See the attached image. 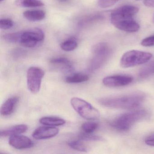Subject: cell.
Here are the masks:
<instances>
[{
  "mask_svg": "<svg viewBox=\"0 0 154 154\" xmlns=\"http://www.w3.org/2000/svg\"><path fill=\"white\" fill-rule=\"evenodd\" d=\"M142 94L135 93L118 97L103 98L99 102L104 107L112 109H131L140 106L145 100Z\"/></svg>",
  "mask_w": 154,
  "mask_h": 154,
  "instance_id": "1",
  "label": "cell"
},
{
  "mask_svg": "<svg viewBox=\"0 0 154 154\" xmlns=\"http://www.w3.org/2000/svg\"><path fill=\"white\" fill-rule=\"evenodd\" d=\"M147 115L146 110L133 111L123 113L112 120L110 125L112 128L119 131L129 130L138 121L141 120Z\"/></svg>",
  "mask_w": 154,
  "mask_h": 154,
  "instance_id": "2",
  "label": "cell"
},
{
  "mask_svg": "<svg viewBox=\"0 0 154 154\" xmlns=\"http://www.w3.org/2000/svg\"><path fill=\"white\" fill-rule=\"evenodd\" d=\"M92 53L93 57L91 61L90 69L94 71L101 67L107 62L112 53V49L107 43H100L94 46Z\"/></svg>",
  "mask_w": 154,
  "mask_h": 154,
  "instance_id": "3",
  "label": "cell"
},
{
  "mask_svg": "<svg viewBox=\"0 0 154 154\" xmlns=\"http://www.w3.org/2000/svg\"><path fill=\"white\" fill-rule=\"evenodd\" d=\"M152 57V54L148 52L132 50L126 52L122 56L120 65L122 68L134 67L146 63Z\"/></svg>",
  "mask_w": 154,
  "mask_h": 154,
  "instance_id": "4",
  "label": "cell"
},
{
  "mask_svg": "<svg viewBox=\"0 0 154 154\" xmlns=\"http://www.w3.org/2000/svg\"><path fill=\"white\" fill-rule=\"evenodd\" d=\"M71 103L75 110L85 119L94 120L100 118L99 110L85 100L73 97L71 99Z\"/></svg>",
  "mask_w": 154,
  "mask_h": 154,
  "instance_id": "5",
  "label": "cell"
},
{
  "mask_svg": "<svg viewBox=\"0 0 154 154\" xmlns=\"http://www.w3.org/2000/svg\"><path fill=\"white\" fill-rule=\"evenodd\" d=\"M138 11V8L133 5H123L119 7L111 13V22L113 26L117 23L133 20Z\"/></svg>",
  "mask_w": 154,
  "mask_h": 154,
  "instance_id": "6",
  "label": "cell"
},
{
  "mask_svg": "<svg viewBox=\"0 0 154 154\" xmlns=\"http://www.w3.org/2000/svg\"><path fill=\"white\" fill-rule=\"evenodd\" d=\"M45 72L37 67H31L27 72L28 88L32 93L36 94L40 91Z\"/></svg>",
  "mask_w": 154,
  "mask_h": 154,
  "instance_id": "7",
  "label": "cell"
},
{
  "mask_svg": "<svg viewBox=\"0 0 154 154\" xmlns=\"http://www.w3.org/2000/svg\"><path fill=\"white\" fill-rule=\"evenodd\" d=\"M44 38V32L41 29H35L23 31L19 43L25 47L32 48L35 47L38 42L43 41Z\"/></svg>",
  "mask_w": 154,
  "mask_h": 154,
  "instance_id": "8",
  "label": "cell"
},
{
  "mask_svg": "<svg viewBox=\"0 0 154 154\" xmlns=\"http://www.w3.org/2000/svg\"><path fill=\"white\" fill-rule=\"evenodd\" d=\"M132 81L133 78L128 75H112L104 78L103 80V83L107 87H120L129 85Z\"/></svg>",
  "mask_w": 154,
  "mask_h": 154,
  "instance_id": "9",
  "label": "cell"
},
{
  "mask_svg": "<svg viewBox=\"0 0 154 154\" xmlns=\"http://www.w3.org/2000/svg\"><path fill=\"white\" fill-rule=\"evenodd\" d=\"M9 143L11 146L19 149L29 148L34 146V143L30 138L19 134L10 136Z\"/></svg>",
  "mask_w": 154,
  "mask_h": 154,
  "instance_id": "10",
  "label": "cell"
},
{
  "mask_svg": "<svg viewBox=\"0 0 154 154\" xmlns=\"http://www.w3.org/2000/svg\"><path fill=\"white\" fill-rule=\"evenodd\" d=\"M59 129L53 126H42L37 128L32 136L38 140L46 139L54 137L58 134Z\"/></svg>",
  "mask_w": 154,
  "mask_h": 154,
  "instance_id": "11",
  "label": "cell"
},
{
  "mask_svg": "<svg viewBox=\"0 0 154 154\" xmlns=\"http://www.w3.org/2000/svg\"><path fill=\"white\" fill-rule=\"evenodd\" d=\"M19 99L17 97H11L7 100L2 104L1 109V113L3 116L10 115L14 112Z\"/></svg>",
  "mask_w": 154,
  "mask_h": 154,
  "instance_id": "12",
  "label": "cell"
},
{
  "mask_svg": "<svg viewBox=\"0 0 154 154\" xmlns=\"http://www.w3.org/2000/svg\"><path fill=\"white\" fill-rule=\"evenodd\" d=\"M28 127L26 124H19L12 126L6 129L1 131L0 135L1 137L11 136L13 135H18L26 131Z\"/></svg>",
  "mask_w": 154,
  "mask_h": 154,
  "instance_id": "13",
  "label": "cell"
},
{
  "mask_svg": "<svg viewBox=\"0 0 154 154\" xmlns=\"http://www.w3.org/2000/svg\"><path fill=\"white\" fill-rule=\"evenodd\" d=\"M50 63L60 66L64 72H71L73 70L72 64L71 61L65 57H57L51 59Z\"/></svg>",
  "mask_w": 154,
  "mask_h": 154,
  "instance_id": "14",
  "label": "cell"
},
{
  "mask_svg": "<svg viewBox=\"0 0 154 154\" xmlns=\"http://www.w3.org/2000/svg\"><path fill=\"white\" fill-rule=\"evenodd\" d=\"M24 17L30 21H40L45 17V11L42 10H29L25 11L23 13Z\"/></svg>",
  "mask_w": 154,
  "mask_h": 154,
  "instance_id": "15",
  "label": "cell"
},
{
  "mask_svg": "<svg viewBox=\"0 0 154 154\" xmlns=\"http://www.w3.org/2000/svg\"><path fill=\"white\" fill-rule=\"evenodd\" d=\"M39 122L43 125L53 127L64 125L66 122L63 119L56 117H43L40 119Z\"/></svg>",
  "mask_w": 154,
  "mask_h": 154,
  "instance_id": "16",
  "label": "cell"
},
{
  "mask_svg": "<svg viewBox=\"0 0 154 154\" xmlns=\"http://www.w3.org/2000/svg\"><path fill=\"white\" fill-rule=\"evenodd\" d=\"M16 5L20 7L26 8H35L45 5L40 0H16Z\"/></svg>",
  "mask_w": 154,
  "mask_h": 154,
  "instance_id": "17",
  "label": "cell"
},
{
  "mask_svg": "<svg viewBox=\"0 0 154 154\" xmlns=\"http://www.w3.org/2000/svg\"><path fill=\"white\" fill-rule=\"evenodd\" d=\"M154 74V62L144 66L139 72L138 77L140 79H144Z\"/></svg>",
  "mask_w": 154,
  "mask_h": 154,
  "instance_id": "18",
  "label": "cell"
},
{
  "mask_svg": "<svg viewBox=\"0 0 154 154\" xmlns=\"http://www.w3.org/2000/svg\"><path fill=\"white\" fill-rule=\"evenodd\" d=\"M89 79L88 75L84 74L77 73L66 78L65 81L69 83H79L86 82Z\"/></svg>",
  "mask_w": 154,
  "mask_h": 154,
  "instance_id": "19",
  "label": "cell"
},
{
  "mask_svg": "<svg viewBox=\"0 0 154 154\" xmlns=\"http://www.w3.org/2000/svg\"><path fill=\"white\" fill-rule=\"evenodd\" d=\"M78 138L80 140L86 141H103L104 139L100 136L93 135L91 133H81L78 135Z\"/></svg>",
  "mask_w": 154,
  "mask_h": 154,
  "instance_id": "20",
  "label": "cell"
},
{
  "mask_svg": "<svg viewBox=\"0 0 154 154\" xmlns=\"http://www.w3.org/2000/svg\"><path fill=\"white\" fill-rule=\"evenodd\" d=\"M78 46V43L75 39H69L63 42L61 45V48L63 50L70 52L75 50Z\"/></svg>",
  "mask_w": 154,
  "mask_h": 154,
  "instance_id": "21",
  "label": "cell"
},
{
  "mask_svg": "<svg viewBox=\"0 0 154 154\" xmlns=\"http://www.w3.org/2000/svg\"><path fill=\"white\" fill-rule=\"evenodd\" d=\"M67 144L70 147L77 151L86 152L88 150V148L80 140H73L70 141Z\"/></svg>",
  "mask_w": 154,
  "mask_h": 154,
  "instance_id": "22",
  "label": "cell"
},
{
  "mask_svg": "<svg viewBox=\"0 0 154 154\" xmlns=\"http://www.w3.org/2000/svg\"><path fill=\"white\" fill-rule=\"evenodd\" d=\"M22 32L23 31L6 34L3 36V39L5 41L10 43L20 42L22 36Z\"/></svg>",
  "mask_w": 154,
  "mask_h": 154,
  "instance_id": "23",
  "label": "cell"
},
{
  "mask_svg": "<svg viewBox=\"0 0 154 154\" xmlns=\"http://www.w3.org/2000/svg\"><path fill=\"white\" fill-rule=\"evenodd\" d=\"M98 124L95 122H87L82 125V128L86 133H91L95 131L98 128Z\"/></svg>",
  "mask_w": 154,
  "mask_h": 154,
  "instance_id": "24",
  "label": "cell"
},
{
  "mask_svg": "<svg viewBox=\"0 0 154 154\" xmlns=\"http://www.w3.org/2000/svg\"><path fill=\"white\" fill-rule=\"evenodd\" d=\"M104 19V17L101 14H96L93 15L85 19L82 22H81L82 24H90V23H94L97 21H100Z\"/></svg>",
  "mask_w": 154,
  "mask_h": 154,
  "instance_id": "25",
  "label": "cell"
},
{
  "mask_svg": "<svg viewBox=\"0 0 154 154\" xmlns=\"http://www.w3.org/2000/svg\"><path fill=\"white\" fill-rule=\"evenodd\" d=\"M120 0H99L98 5L100 8H106L114 6Z\"/></svg>",
  "mask_w": 154,
  "mask_h": 154,
  "instance_id": "26",
  "label": "cell"
},
{
  "mask_svg": "<svg viewBox=\"0 0 154 154\" xmlns=\"http://www.w3.org/2000/svg\"><path fill=\"white\" fill-rule=\"evenodd\" d=\"M14 26V22L9 19H3L0 20V28L2 29L7 30L11 28Z\"/></svg>",
  "mask_w": 154,
  "mask_h": 154,
  "instance_id": "27",
  "label": "cell"
},
{
  "mask_svg": "<svg viewBox=\"0 0 154 154\" xmlns=\"http://www.w3.org/2000/svg\"><path fill=\"white\" fill-rule=\"evenodd\" d=\"M141 45L147 47L154 46V35L143 39L141 42Z\"/></svg>",
  "mask_w": 154,
  "mask_h": 154,
  "instance_id": "28",
  "label": "cell"
},
{
  "mask_svg": "<svg viewBox=\"0 0 154 154\" xmlns=\"http://www.w3.org/2000/svg\"><path fill=\"white\" fill-rule=\"evenodd\" d=\"M26 52L21 48H16L12 52V56L15 58H19L25 56Z\"/></svg>",
  "mask_w": 154,
  "mask_h": 154,
  "instance_id": "29",
  "label": "cell"
},
{
  "mask_svg": "<svg viewBox=\"0 0 154 154\" xmlns=\"http://www.w3.org/2000/svg\"><path fill=\"white\" fill-rule=\"evenodd\" d=\"M144 4L149 8H154V0H144Z\"/></svg>",
  "mask_w": 154,
  "mask_h": 154,
  "instance_id": "30",
  "label": "cell"
},
{
  "mask_svg": "<svg viewBox=\"0 0 154 154\" xmlns=\"http://www.w3.org/2000/svg\"><path fill=\"white\" fill-rule=\"evenodd\" d=\"M145 143L148 146H154V137H150L146 139Z\"/></svg>",
  "mask_w": 154,
  "mask_h": 154,
  "instance_id": "31",
  "label": "cell"
},
{
  "mask_svg": "<svg viewBox=\"0 0 154 154\" xmlns=\"http://www.w3.org/2000/svg\"><path fill=\"white\" fill-rule=\"evenodd\" d=\"M58 1L60 2H65L68 1L69 0H58Z\"/></svg>",
  "mask_w": 154,
  "mask_h": 154,
  "instance_id": "32",
  "label": "cell"
},
{
  "mask_svg": "<svg viewBox=\"0 0 154 154\" xmlns=\"http://www.w3.org/2000/svg\"><path fill=\"white\" fill-rule=\"evenodd\" d=\"M3 1H4V0H0V2H2Z\"/></svg>",
  "mask_w": 154,
  "mask_h": 154,
  "instance_id": "33",
  "label": "cell"
},
{
  "mask_svg": "<svg viewBox=\"0 0 154 154\" xmlns=\"http://www.w3.org/2000/svg\"><path fill=\"white\" fill-rule=\"evenodd\" d=\"M153 21H154V17H153Z\"/></svg>",
  "mask_w": 154,
  "mask_h": 154,
  "instance_id": "34",
  "label": "cell"
},
{
  "mask_svg": "<svg viewBox=\"0 0 154 154\" xmlns=\"http://www.w3.org/2000/svg\"><path fill=\"white\" fill-rule=\"evenodd\" d=\"M136 1H140V0H136Z\"/></svg>",
  "mask_w": 154,
  "mask_h": 154,
  "instance_id": "35",
  "label": "cell"
}]
</instances>
